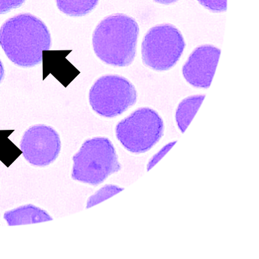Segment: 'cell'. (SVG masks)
<instances>
[{"label": "cell", "mask_w": 259, "mask_h": 259, "mask_svg": "<svg viewBox=\"0 0 259 259\" xmlns=\"http://www.w3.org/2000/svg\"><path fill=\"white\" fill-rule=\"evenodd\" d=\"M23 157L37 167L49 165L57 159L61 150L59 135L50 126L38 124L25 131L20 142Z\"/></svg>", "instance_id": "7"}, {"label": "cell", "mask_w": 259, "mask_h": 259, "mask_svg": "<svg viewBox=\"0 0 259 259\" xmlns=\"http://www.w3.org/2000/svg\"><path fill=\"white\" fill-rule=\"evenodd\" d=\"M203 7L214 13H223L227 8V0H197Z\"/></svg>", "instance_id": "14"}, {"label": "cell", "mask_w": 259, "mask_h": 259, "mask_svg": "<svg viewBox=\"0 0 259 259\" xmlns=\"http://www.w3.org/2000/svg\"><path fill=\"white\" fill-rule=\"evenodd\" d=\"M137 99L134 85L124 77L116 74L100 77L89 93L93 110L105 118L121 115L136 103Z\"/></svg>", "instance_id": "6"}, {"label": "cell", "mask_w": 259, "mask_h": 259, "mask_svg": "<svg viewBox=\"0 0 259 259\" xmlns=\"http://www.w3.org/2000/svg\"><path fill=\"white\" fill-rule=\"evenodd\" d=\"M204 99L205 95H195L186 98L179 103L175 118L181 133L188 128Z\"/></svg>", "instance_id": "11"}, {"label": "cell", "mask_w": 259, "mask_h": 259, "mask_svg": "<svg viewBox=\"0 0 259 259\" xmlns=\"http://www.w3.org/2000/svg\"><path fill=\"white\" fill-rule=\"evenodd\" d=\"M185 48V39L176 27L170 24L156 25L144 35L142 59L149 68L167 71L178 63Z\"/></svg>", "instance_id": "5"}, {"label": "cell", "mask_w": 259, "mask_h": 259, "mask_svg": "<svg viewBox=\"0 0 259 259\" xmlns=\"http://www.w3.org/2000/svg\"><path fill=\"white\" fill-rule=\"evenodd\" d=\"M4 219L9 226L30 225L53 220L45 210L32 204L24 205L6 211Z\"/></svg>", "instance_id": "10"}, {"label": "cell", "mask_w": 259, "mask_h": 259, "mask_svg": "<svg viewBox=\"0 0 259 259\" xmlns=\"http://www.w3.org/2000/svg\"><path fill=\"white\" fill-rule=\"evenodd\" d=\"M70 52L71 51L47 53L44 51V74L46 73L52 74L65 87L71 81L65 74V71L75 77L80 73L65 58V55Z\"/></svg>", "instance_id": "9"}, {"label": "cell", "mask_w": 259, "mask_h": 259, "mask_svg": "<svg viewBox=\"0 0 259 259\" xmlns=\"http://www.w3.org/2000/svg\"><path fill=\"white\" fill-rule=\"evenodd\" d=\"M0 46L14 64L24 68L32 67L43 62V51L50 50V32L39 18L20 14L2 25Z\"/></svg>", "instance_id": "1"}, {"label": "cell", "mask_w": 259, "mask_h": 259, "mask_svg": "<svg viewBox=\"0 0 259 259\" xmlns=\"http://www.w3.org/2000/svg\"><path fill=\"white\" fill-rule=\"evenodd\" d=\"M99 0H56L57 8L67 16L79 17L92 12Z\"/></svg>", "instance_id": "12"}, {"label": "cell", "mask_w": 259, "mask_h": 259, "mask_svg": "<svg viewBox=\"0 0 259 259\" xmlns=\"http://www.w3.org/2000/svg\"><path fill=\"white\" fill-rule=\"evenodd\" d=\"M220 55V49L213 46L204 45L196 48L182 69L184 78L193 87L209 88Z\"/></svg>", "instance_id": "8"}, {"label": "cell", "mask_w": 259, "mask_h": 259, "mask_svg": "<svg viewBox=\"0 0 259 259\" xmlns=\"http://www.w3.org/2000/svg\"><path fill=\"white\" fill-rule=\"evenodd\" d=\"M153 1L160 4L169 5L175 3L178 0H153Z\"/></svg>", "instance_id": "17"}, {"label": "cell", "mask_w": 259, "mask_h": 259, "mask_svg": "<svg viewBox=\"0 0 259 259\" xmlns=\"http://www.w3.org/2000/svg\"><path fill=\"white\" fill-rule=\"evenodd\" d=\"M176 141L170 142V143L167 144V145H165L163 148L161 149L157 153L155 154V155L151 158L148 164H147V171H149L151 168L155 166L159 161L162 159L163 156L169 152L170 149L173 147L174 144H176Z\"/></svg>", "instance_id": "15"}, {"label": "cell", "mask_w": 259, "mask_h": 259, "mask_svg": "<svg viewBox=\"0 0 259 259\" xmlns=\"http://www.w3.org/2000/svg\"><path fill=\"white\" fill-rule=\"evenodd\" d=\"M25 2V0H0V15L20 8Z\"/></svg>", "instance_id": "16"}, {"label": "cell", "mask_w": 259, "mask_h": 259, "mask_svg": "<svg viewBox=\"0 0 259 259\" xmlns=\"http://www.w3.org/2000/svg\"><path fill=\"white\" fill-rule=\"evenodd\" d=\"M123 190H124V188L118 186H104L103 188L100 189L94 195L91 196L89 199L88 200L86 207L90 208V207L95 206V205L99 204L104 200L116 195L117 193L121 192Z\"/></svg>", "instance_id": "13"}, {"label": "cell", "mask_w": 259, "mask_h": 259, "mask_svg": "<svg viewBox=\"0 0 259 259\" xmlns=\"http://www.w3.org/2000/svg\"><path fill=\"white\" fill-rule=\"evenodd\" d=\"M73 161L71 178L94 186L121 169L116 149L108 138L86 140Z\"/></svg>", "instance_id": "3"}, {"label": "cell", "mask_w": 259, "mask_h": 259, "mask_svg": "<svg viewBox=\"0 0 259 259\" xmlns=\"http://www.w3.org/2000/svg\"><path fill=\"white\" fill-rule=\"evenodd\" d=\"M139 28L134 18L123 14L107 16L93 32L92 44L97 57L105 64L127 67L136 55Z\"/></svg>", "instance_id": "2"}, {"label": "cell", "mask_w": 259, "mask_h": 259, "mask_svg": "<svg viewBox=\"0 0 259 259\" xmlns=\"http://www.w3.org/2000/svg\"><path fill=\"white\" fill-rule=\"evenodd\" d=\"M164 122L158 112L142 107L116 125L117 139L130 152L140 154L153 148L164 134Z\"/></svg>", "instance_id": "4"}, {"label": "cell", "mask_w": 259, "mask_h": 259, "mask_svg": "<svg viewBox=\"0 0 259 259\" xmlns=\"http://www.w3.org/2000/svg\"><path fill=\"white\" fill-rule=\"evenodd\" d=\"M5 76V70L4 65L2 64L1 60H0V83L3 81Z\"/></svg>", "instance_id": "18"}]
</instances>
